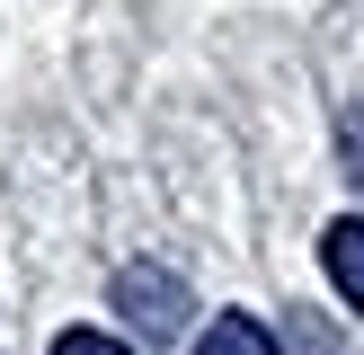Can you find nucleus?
Instances as JSON below:
<instances>
[{
    "label": "nucleus",
    "mask_w": 364,
    "mask_h": 355,
    "mask_svg": "<svg viewBox=\"0 0 364 355\" xmlns=\"http://www.w3.org/2000/svg\"><path fill=\"white\" fill-rule=\"evenodd\" d=\"M116 311L134 320L142 337H178L187 311H196V293H187V275H169V266H116Z\"/></svg>",
    "instance_id": "f257e3e1"
},
{
    "label": "nucleus",
    "mask_w": 364,
    "mask_h": 355,
    "mask_svg": "<svg viewBox=\"0 0 364 355\" xmlns=\"http://www.w3.org/2000/svg\"><path fill=\"white\" fill-rule=\"evenodd\" d=\"M320 266H329V284L347 293V311H364V222L355 213L320 231Z\"/></svg>",
    "instance_id": "f03ea898"
},
{
    "label": "nucleus",
    "mask_w": 364,
    "mask_h": 355,
    "mask_svg": "<svg viewBox=\"0 0 364 355\" xmlns=\"http://www.w3.org/2000/svg\"><path fill=\"white\" fill-rule=\"evenodd\" d=\"M338 133H347V178H364V106H347V124H338Z\"/></svg>",
    "instance_id": "39448f33"
},
{
    "label": "nucleus",
    "mask_w": 364,
    "mask_h": 355,
    "mask_svg": "<svg viewBox=\"0 0 364 355\" xmlns=\"http://www.w3.org/2000/svg\"><path fill=\"white\" fill-rule=\"evenodd\" d=\"M53 355H134V346H116L107 329H63V337H53Z\"/></svg>",
    "instance_id": "20e7f679"
},
{
    "label": "nucleus",
    "mask_w": 364,
    "mask_h": 355,
    "mask_svg": "<svg viewBox=\"0 0 364 355\" xmlns=\"http://www.w3.org/2000/svg\"><path fill=\"white\" fill-rule=\"evenodd\" d=\"M196 355H284V346H276V337L258 329V320H240V311H223V320H213L205 337H196Z\"/></svg>",
    "instance_id": "7ed1b4c3"
}]
</instances>
